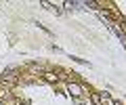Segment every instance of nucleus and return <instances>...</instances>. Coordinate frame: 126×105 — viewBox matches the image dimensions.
Returning <instances> with one entry per match:
<instances>
[{
  "mask_svg": "<svg viewBox=\"0 0 126 105\" xmlns=\"http://www.w3.org/2000/svg\"><path fill=\"white\" fill-rule=\"evenodd\" d=\"M2 82H6L9 86L17 84V82H19V76H17V67H6L4 72H2Z\"/></svg>",
  "mask_w": 126,
  "mask_h": 105,
  "instance_id": "nucleus-1",
  "label": "nucleus"
},
{
  "mask_svg": "<svg viewBox=\"0 0 126 105\" xmlns=\"http://www.w3.org/2000/svg\"><path fill=\"white\" fill-rule=\"evenodd\" d=\"M67 90H69V95H74V97H80L82 92H84V88H82L80 84H76V82H69V84H67Z\"/></svg>",
  "mask_w": 126,
  "mask_h": 105,
  "instance_id": "nucleus-2",
  "label": "nucleus"
},
{
  "mask_svg": "<svg viewBox=\"0 0 126 105\" xmlns=\"http://www.w3.org/2000/svg\"><path fill=\"white\" fill-rule=\"evenodd\" d=\"M90 101H93L94 105H103V103H101V101H103V99H101L99 95H94V92H93V95H90Z\"/></svg>",
  "mask_w": 126,
  "mask_h": 105,
  "instance_id": "nucleus-3",
  "label": "nucleus"
},
{
  "mask_svg": "<svg viewBox=\"0 0 126 105\" xmlns=\"http://www.w3.org/2000/svg\"><path fill=\"white\" fill-rule=\"evenodd\" d=\"M44 78L48 82H57V76H55V74H44Z\"/></svg>",
  "mask_w": 126,
  "mask_h": 105,
  "instance_id": "nucleus-4",
  "label": "nucleus"
}]
</instances>
